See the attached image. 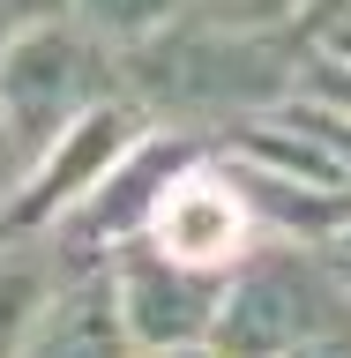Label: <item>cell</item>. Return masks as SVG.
<instances>
[{
    "instance_id": "3957f363",
    "label": "cell",
    "mask_w": 351,
    "mask_h": 358,
    "mask_svg": "<svg viewBox=\"0 0 351 358\" xmlns=\"http://www.w3.org/2000/svg\"><path fill=\"white\" fill-rule=\"evenodd\" d=\"M120 97V52L105 38H90L75 15L30 22L0 52V134L22 157L53 150L83 112Z\"/></svg>"
},
{
    "instance_id": "4fadbf2b",
    "label": "cell",
    "mask_w": 351,
    "mask_h": 358,
    "mask_svg": "<svg viewBox=\"0 0 351 358\" xmlns=\"http://www.w3.org/2000/svg\"><path fill=\"white\" fill-rule=\"evenodd\" d=\"M22 172H30V157L0 134V217H8V201H15V187H22Z\"/></svg>"
},
{
    "instance_id": "5bb4252c",
    "label": "cell",
    "mask_w": 351,
    "mask_h": 358,
    "mask_svg": "<svg viewBox=\"0 0 351 358\" xmlns=\"http://www.w3.org/2000/svg\"><path fill=\"white\" fill-rule=\"evenodd\" d=\"M135 358H217L209 343H195V351H135Z\"/></svg>"
},
{
    "instance_id": "7c38bea8",
    "label": "cell",
    "mask_w": 351,
    "mask_h": 358,
    "mask_svg": "<svg viewBox=\"0 0 351 358\" xmlns=\"http://www.w3.org/2000/svg\"><path fill=\"white\" fill-rule=\"evenodd\" d=\"M307 52H322V60H344V67H351V0H329V8L307 22Z\"/></svg>"
},
{
    "instance_id": "5b68a950",
    "label": "cell",
    "mask_w": 351,
    "mask_h": 358,
    "mask_svg": "<svg viewBox=\"0 0 351 358\" xmlns=\"http://www.w3.org/2000/svg\"><path fill=\"white\" fill-rule=\"evenodd\" d=\"M105 276H112V299H120L135 351H195L217 329L232 268H195V262H172L157 239H128L105 262Z\"/></svg>"
},
{
    "instance_id": "7a4b0ae2",
    "label": "cell",
    "mask_w": 351,
    "mask_h": 358,
    "mask_svg": "<svg viewBox=\"0 0 351 358\" xmlns=\"http://www.w3.org/2000/svg\"><path fill=\"white\" fill-rule=\"evenodd\" d=\"M344 329H351V291L329 276V262L291 239H254L224 276L209 351L217 358H299Z\"/></svg>"
},
{
    "instance_id": "8fae6325",
    "label": "cell",
    "mask_w": 351,
    "mask_h": 358,
    "mask_svg": "<svg viewBox=\"0 0 351 358\" xmlns=\"http://www.w3.org/2000/svg\"><path fill=\"white\" fill-rule=\"evenodd\" d=\"M299 97H314V105H329V112H344V120H351V67L307 52V67H299Z\"/></svg>"
},
{
    "instance_id": "6da1fadb",
    "label": "cell",
    "mask_w": 351,
    "mask_h": 358,
    "mask_svg": "<svg viewBox=\"0 0 351 358\" xmlns=\"http://www.w3.org/2000/svg\"><path fill=\"white\" fill-rule=\"evenodd\" d=\"M299 67H307L299 30L262 38V30H217L202 15H179L157 38L120 52V97L142 105L150 127L217 150L247 120H262V112L299 97Z\"/></svg>"
},
{
    "instance_id": "8992f818",
    "label": "cell",
    "mask_w": 351,
    "mask_h": 358,
    "mask_svg": "<svg viewBox=\"0 0 351 358\" xmlns=\"http://www.w3.org/2000/svg\"><path fill=\"white\" fill-rule=\"evenodd\" d=\"M142 239H157L172 262L232 268L247 246L262 239V231H254V209H247L232 164L209 150V157H195V164L172 179V194L157 201V217H150V231H142Z\"/></svg>"
},
{
    "instance_id": "30bf717a",
    "label": "cell",
    "mask_w": 351,
    "mask_h": 358,
    "mask_svg": "<svg viewBox=\"0 0 351 358\" xmlns=\"http://www.w3.org/2000/svg\"><path fill=\"white\" fill-rule=\"evenodd\" d=\"M329 0H195L187 15L217 22V30H262V38H284V30H299L307 38V22L322 15Z\"/></svg>"
},
{
    "instance_id": "9c48e42d",
    "label": "cell",
    "mask_w": 351,
    "mask_h": 358,
    "mask_svg": "<svg viewBox=\"0 0 351 358\" xmlns=\"http://www.w3.org/2000/svg\"><path fill=\"white\" fill-rule=\"evenodd\" d=\"M195 8V0H67V15L83 22L90 38H105L112 52H128V45H142V38H157L165 22H179Z\"/></svg>"
},
{
    "instance_id": "277c9868",
    "label": "cell",
    "mask_w": 351,
    "mask_h": 358,
    "mask_svg": "<svg viewBox=\"0 0 351 358\" xmlns=\"http://www.w3.org/2000/svg\"><path fill=\"white\" fill-rule=\"evenodd\" d=\"M142 134H150V120H142V105H128V97H105L97 112H83L53 150L30 157V172H22L0 231H8V239H53V231L112 179V164H120Z\"/></svg>"
},
{
    "instance_id": "52a82bcc",
    "label": "cell",
    "mask_w": 351,
    "mask_h": 358,
    "mask_svg": "<svg viewBox=\"0 0 351 358\" xmlns=\"http://www.w3.org/2000/svg\"><path fill=\"white\" fill-rule=\"evenodd\" d=\"M22 358H135V336L120 321L105 268H67V284L53 291L38 336L22 343Z\"/></svg>"
},
{
    "instance_id": "ba28073f",
    "label": "cell",
    "mask_w": 351,
    "mask_h": 358,
    "mask_svg": "<svg viewBox=\"0 0 351 358\" xmlns=\"http://www.w3.org/2000/svg\"><path fill=\"white\" fill-rule=\"evenodd\" d=\"M60 284H67V262L53 254V239H8L0 231V358H22V343L38 336Z\"/></svg>"
}]
</instances>
